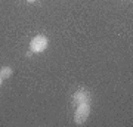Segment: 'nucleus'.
Masks as SVG:
<instances>
[{
    "mask_svg": "<svg viewBox=\"0 0 133 127\" xmlns=\"http://www.w3.org/2000/svg\"><path fill=\"white\" fill-rule=\"evenodd\" d=\"M49 46V40L46 36L43 34H37L36 37H33V40L30 42V50L33 53H42L44 52Z\"/></svg>",
    "mask_w": 133,
    "mask_h": 127,
    "instance_id": "obj_1",
    "label": "nucleus"
},
{
    "mask_svg": "<svg viewBox=\"0 0 133 127\" xmlns=\"http://www.w3.org/2000/svg\"><path fill=\"white\" fill-rule=\"evenodd\" d=\"M72 102H74L76 105L77 104H83V102L90 104L92 102V96L86 89H80V90H77L76 93H74V96H72Z\"/></svg>",
    "mask_w": 133,
    "mask_h": 127,
    "instance_id": "obj_3",
    "label": "nucleus"
},
{
    "mask_svg": "<svg viewBox=\"0 0 133 127\" xmlns=\"http://www.w3.org/2000/svg\"><path fill=\"white\" fill-rule=\"evenodd\" d=\"M2 81H3V78H2V77H0V86H2Z\"/></svg>",
    "mask_w": 133,
    "mask_h": 127,
    "instance_id": "obj_6",
    "label": "nucleus"
},
{
    "mask_svg": "<svg viewBox=\"0 0 133 127\" xmlns=\"http://www.w3.org/2000/svg\"><path fill=\"white\" fill-rule=\"evenodd\" d=\"M27 2H30V3H33V2H36V0H27Z\"/></svg>",
    "mask_w": 133,
    "mask_h": 127,
    "instance_id": "obj_5",
    "label": "nucleus"
},
{
    "mask_svg": "<svg viewBox=\"0 0 133 127\" xmlns=\"http://www.w3.org/2000/svg\"><path fill=\"white\" fill-rule=\"evenodd\" d=\"M89 114H90V104H87V102L77 104V109H76V112H74V123L81 126L89 118Z\"/></svg>",
    "mask_w": 133,
    "mask_h": 127,
    "instance_id": "obj_2",
    "label": "nucleus"
},
{
    "mask_svg": "<svg viewBox=\"0 0 133 127\" xmlns=\"http://www.w3.org/2000/svg\"><path fill=\"white\" fill-rule=\"evenodd\" d=\"M12 74H14V71H12L10 66H2L0 68V77L2 78H9Z\"/></svg>",
    "mask_w": 133,
    "mask_h": 127,
    "instance_id": "obj_4",
    "label": "nucleus"
}]
</instances>
